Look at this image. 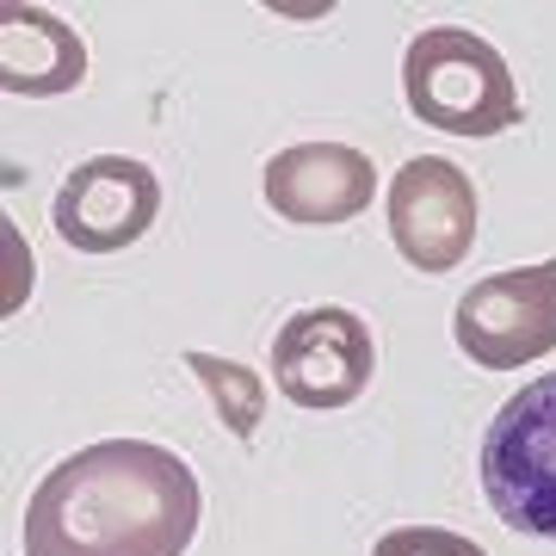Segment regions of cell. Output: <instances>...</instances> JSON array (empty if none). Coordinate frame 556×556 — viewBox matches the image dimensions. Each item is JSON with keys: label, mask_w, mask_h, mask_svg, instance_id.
Masks as SVG:
<instances>
[{"label": "cell", "mask_w": 556, "mask_h": 556, "mask_svg": "<svg viewBox=\"0 0 556 556\" xmlns=\"http://www.w3.org/2000/svg\"><path fill=\"white\" fill-rule=\"evenodd\" d=\"M186 365H192V378L211 390V408L223 415V427L236 439H254L260 415H266V390H260L254 365H236V358H217V353H186Z\"/></svg>", "instance_id": "10"}, {"label": "cell", "mask_w": 556, "mask_h": 556, "mask_svg": "<svg viewBox=\"0 0 556 556\" xmlns=\"http://www.w3.org/2000/svg\"><path fill=\"white\" fill-rule=\"evenodd\" d=\"M87 80V43L68 20L7 0L0 7V87L20 100H56Z\"/></svg>", "instance_id": "9"}, {"label": "cell", "mask_w": 556, "mask_h": 556, "mask_svg": "<svg viewBox=\"0 0 556 556\" xmlns=\"http://www.w3.org/2000/svg\"><path fill=\"white\" fill-rule=\"evenodd\" d=\"M204 489L149 439H100L62 457L25 501V556H186Z\"/></svg>", "instance_id": "1"}, {"label": "cell", "mask_w": 556, "mask_h": 556, "mask_svg": "<svg viewBox=\"0 0 556 556\" xmlns=\"http://www.w3.org/2000/svg\"><path fill=\"white\" fill-rule=\"evenodd\" d=\"M161 217V179L149 161L137 155H93L62 179L50 223L56 236L80 254H118L130 241H142Z\"/></svg>", "instance_id": "6"}, {"label": "cell", "mask_w": 556, "mask_h": 556, "mask_svg": "<svg viewBox=\"0 0 556 556\" xmlns=\"http://www.w3.org/2000/svg\"><path fill=\"white\" fill-rule=\"evenodd\" d=\"M0 241H7V298H0V309L13 316V309L25 303V285H31V266H25L31 248H25V236L13 229V223H7V236H0Z\"/></svg>", "instance_id": "12"}, {"label": "cell", "mask_w": 556, "mask_h": 556, "mask_svg": "<svg viewBox=\"0 0 556 556\" xmlns=\"http://www.w3.org/2000/svg\"><path fill=\"white\" fill-rule=\"evenodd\" d=\"M260 186L285 223H353L378 199V167L346 142H291L266 161Z\"/></svg>", "instance_id": "8"}, {"label": "cell", "mask_w": 556, "mask_h": 556, "mask_svg": "<svg viewBox=\"0 0 556 556\" xmlns=\"http://www.w3.org/2000/svg\"><path fill=\"white\" fill-rule=\"evenodd\" d=\"M371 371H378L371 328L353 309H340V303L298 309L273 340V383L285 390V402L316 408V415L358 402L365 383H371Z\"/></svg>", "instance_id": "5"}, {"label": "cell", "mask_w": 556, "mask_h": 556, "mask_svg": "<svg viewBox=\"0 0 556 556\" xmlns=\"http://www.w3.org/2000/svg\"><path fill=\"white\" fill-rule=\"evenodd\" d=\"M464 358L482 371H514L556 353V260H532L514 273L477 278L452 316Z\"/></svg>", "instance_id": "4"}, {"label": "cell", "mask_w": 556, "mask_h": 556, "mask_svg": "<svg viewBox=\"0 0 556 556\" xmlns=\"http://www.w3.org/2000/svg\"><path fill=\"white\" fill-rule=\"evenodd\" d=\"M371 556H489L477 538L445 532V526H396L371 544Z\"/></svg>", "instance_id": "11"}, {"label": "cell", "mask_w": 556, "mask_h": 556, "mask_svg": "<svg viewBox=\"0 0 556 556\" xmlns=\"http://www.w3.org/2000/svg\"><path fill=\"white\" fill-rule=\"evenodd\" d=\"M482 495L501 526L556 538V371L526 383L482 433Z\"/></svg>", "instance_id": "3"}, {"label": "cell", "mask_w": 556, "mask_h": 556, "mask_svg": "<svg viewBox=\"0 0 556 556\" xmlns=\"http://www.w3.org/2000/svg\"><path fill=\"white\" fill-rule=\"evenodd\" d=\"M402 93L420 124L452 130V137H501L519 124V87L507 75V56L457 25H433L408 43Z\"/></svg>", "instance_id": "2"}, {"label": "cell", "mask_w": 556, "mask_h": 556, "mask_svg": "<svg viewBox=\"0 0 556 556\" xmlns=\"http://www.w3.org/2000/svg\"><path fill=\"white\" fill-rule=\"evenodd\" d=\"M390 241L415 273H452L477 241V186L445 155L402 161L390 179Z\"/></svg>", "instance_id": "7"}]
</instances>
